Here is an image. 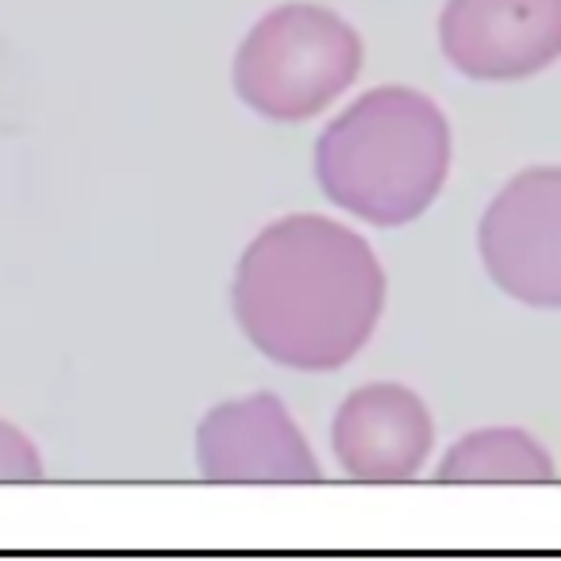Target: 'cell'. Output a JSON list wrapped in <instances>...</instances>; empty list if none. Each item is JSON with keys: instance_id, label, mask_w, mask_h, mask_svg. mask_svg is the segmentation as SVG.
Returning <instances> with one entry per match:
<instances>
[{"instance_id": "6da1fadb", "label": "cell", "mask_w": 561, "mask_h": 561, "mask_svg": "<svg viewBox=\"0 0 561 561\" xmlns=\"http://www.w3.org/2000/svg\"><path fill=\"white\" fill-rule=\"evenodd\" d=\"M389 280L374 247L328 216H285L234 265L231 312L262 358L335 374L374 339Z\"/></svg>"}, {"instance_id": "7a4b0ae2", "label": "cell", "mask_w": 561, "mask_h": 561, "mask_svg": "<svg viewBox=\"0 0 561 561\" xmlns=\"http://www.w3.org/2000/svg\"><path fill=\"white\" fill-rule=\"evenodd\" d=\"M450 173V124L431 96L381 85L323 127L316 181L335 208L374 227H404L443 193Z\"/></svg>"}, {"instance_id": "3957f363", "label": "cell", "mask_w": 561, "mask_h": 561, "mask_svg": "<svg viewBox=\"0 0 561 561\" xmlns=\"http://www.w3.org/2000/svg\"><path fill=\"white\" fill-rule=\"evenodd\" d=\"M362 62V35L339 12L323 4H280L239 43L231 85L254 116L305 124L358 81Z\"/></svg>"}, {"instance_id": "277c9868", "label": "cell", "mask_w": 561, "mask_h": 561, "mask_svg": "<svg viewBox=\"0 0 561 561\" xmlns=\"http://www.w3.org/2000/svg\"><path fill=\"white\" fill-rule=\"evenodd\" d=\"M477 250L500 293L561 308V165L515 173L484 208Z\"/></svg>"}, {"instance_id": "5b68a950", "label": "cell", "mask_w": 561, "mask_h": 561, "mask_svg": "<svg viewBox=\"0 0 561 561\" xmlns=\"http://www.w3.org/2000/svg\"><path fill=\"white\" fill-rule=\"evenodd\" d=\"M196 466L211 484H316L323 469L273 392L227 400L196 427Z\"/></svg>"}, {"instance_id": "8992f818", "label": "cell", "mask_w": 561, "mask_h": 561, "mask_svg": "<svg viewBox=\"0 0 561 561\" xmlns=\"http://www.w3.org/2000/svg\"><path fill=\"white\" fill-rule=\"evenodd\" d=\"M446 62L473 81H523L561 58V0H446Z\"/></svg>"}, {"instance_id": "52a82bcc", "label": "cell", "mask_w": 561, "mask_h": 561, "mask_svg": "<svg viewBox=\"0 0 561 561\" xmlns=\"http://www.w3.org/2000/svg\"><path fill=\"white\" fill-rule=\"evenodd\" d=\"M435 423L408 385H362L339 404L331 450L343 473L362 484H404L427 461Z\"/></svg>"}, {"instance_id": "ba28073f", "label": "cell", "mask_w": 561, "mask_h": 561, "mask_svg": "<svg viewBox=\"0 0 561 561\" xmlns=\"http://www.w3.org/2000/svg\"><path fill=\"white\" fill-rule=\"evenodd\" d=\"M553 458L535 435L519 427H484L446 450L438 481L446 484H546Z\"/></svg>"}, {"instance_id": "9c48e42d", "label": "cell", "mask_w": 561, "mask_h": 561, "mask_svg": "<svg viewBox=\"0 0 561 561\" xmlns=\"http://www.w3.org/2000/svg\"><path fill=\"white\" fill-rule=\"evenodd\" d=\"M43 454L16 423L0 420V484H35L43 481Z\"/></svg>"}]
</instances>
